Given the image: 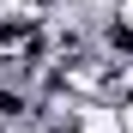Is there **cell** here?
Wrapping results in <instances>:
<instances>
[{
  "label": "cell",
  "mask_w": 133,
  "mask_h": 133,
  "mask_svg": "<svg viewBox=\"0 0 133 133\" xmlns=\"http://www.w3.org/2000/svg\"><path fill=\"white\" fill-rule=\"evenodd\" d=\"M115 109H121V127L133 133V97H127V103H115Z\"/></svg>",
  "instance_id": "cell-1"
}]
</instances>
